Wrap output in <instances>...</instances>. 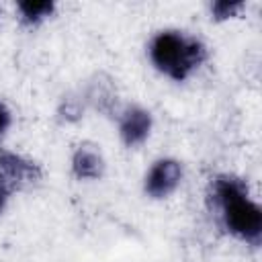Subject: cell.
I'll use <instances>...</instances> for the list:
<instances>
[{
  "label": "cell",
  "mask_w": 262,
  "mask_h": 262,
  "mask_svg": "<svg viewBox=\"0 0 262 262\" xmlns=\"http://www.w3.org/2000/svg\"><path fill=\"white\" fill-rule=\"evenodd\" d=\"M180 178H182L180 164L176 160L164 158L149 168L143 188L151 199H164L176 190V186L180 184Z\"/></svg>",
  "instance_id": "obj_4"
},
{
  "label": "cell",
  "mask_w": 262,
  "mask_h": 262,
  "mask_svg": "<svg viewBox=\"0 0 262 262\" xmlns=\"http://www.w3.org/2000/svg\"><path fill=\"white\" fill-rule=\"evenodd\" d=\"M41 178V170L35 162L25 160L12 151H0V180L14 192Z\"/></svg>",
  "instance_id": "obj_3"
},
{
  "label": "cell",
  "mask_w": 262,
  "mask_h": 262,
  "mask_svg": "<svg viewBox=\"0 0 262 262\" xmlns=\"http://www.w3.org/2000/svg\"><path fill=\"white\" fill-rule=\"evenodd\" d=\"M149 59L162 74L182 82L207 59V47L182 31H160L149 43Z\"/></svg>",
  "instance_id": "obj_2"
},
{
  "label": "cell",
  "mask_w": 262,
  "mask_h": 262,
  "mask_svg": "<svg viewBox=\"0 0 262 262\" xmlns=\"http://www.w3.org/2000/svg\"><path fill=\"white\" fill-rule=\"evenodd\" d=\"M119 131L125 145L135 147L143 143L151 131V115L141 106H127L121 115Z\"/></svg>",
  "instance_id": "obj_5"
},
{
  "label": "cell",
  "mask_w": 262,
  "mask_h": 262,
  "mask_svg": "<svg viewBox=\"0 0 262 262\" xmlns=\"http://www.w3.org/2000/svg\"><path fill=\"white\" fill-rule=\"evenodd\" d=\"M211 201L213 207L233 237L258 246L262 237V211L250 199L248 186L242 178L219 174L211 182Z\"/></svg>",
  "instance_id": "obj_1"
},
{
  "label": "cell",
  "mask_w": 262,
  "mask_h": 262,
  "mask_svg": "<svg viewBox=\"0 0 262 262\" xmlns=\"http://www.w3.org/2000/svg\"><path fill=\"white\" fill-rule=\"evenodd\" d=\"M8 127H10V111L0 102V137L8 131Z\"/></svg>",
  "instance_id": "obj_9"
},
{
  "label": "cell",
  "mask_w": 262,
  "mask_h": 262,
  "mask_svg": "<svg viewBox=\"0 0 262 262\" xmlns=\"http://www.w3.org/2000/svg\"><path fill=\"white\" fill-rule=\"evenodd\" d=\"M18 8V14H20V20L25 25H37L41 20H45L47 16H51L55 4L53 2H18L16 4Z\"/></svg>",
  "instance_id": "obj_7"
},
{
  "label": "cell",
  "mask_w": 262,
  "mask_h": 262,
  "mask_svg": "<svg viewBox=\"0 0 262 262\" xmlns=\"http://www.w3.org/2000/svg\"><path fill=\"white\" fill-rule=\"evenodd\" d=\"M72 170L78 178H98L102 174V158L90 147H78L72 158Z\"/></svg>",
  "instance_id": "obj_6"
},
{
  "label": "cell",
  "mask_w": 262,
  "mask_h": 262,
  "mask_svg": "<svg viewBox=\"0 0 262 262\" xmlns=\"http://www.w3.org/2000/svg\"><path fill=\"white\" fill-rule=\"evenodd\" d=\"M10 194H12V190L0 180V215H2V211H4V207L8 203V199H10Z\"/></svg>",
  "instance_id": "obj_10"
},
{
  "label": "cell",
  "mask_w": 262,
  "mask_h": 262,
  "mask_svg": "<svg viewBox=\"0 0 262 262\" xmlns=\"http://www.w3.org/2000/svg\"><path fill=\"white\" fill-rule=\"evenodd\" d=\"M242 6H244L242 2H231V4H229V2H215V4L211 6V12L215 14V18L221 20V18H229V16H233Z\"/></svg>",
  "instance_id": "obj_8"
}]
</instances>
